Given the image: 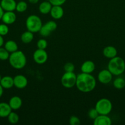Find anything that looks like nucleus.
<instances>
[{
  "mask_svg": "<svg viewBox=\"0 0 125 125\" xmlns=\"http://www.w3.org/2000/svg\"><path fill=\"white\" fill-rule=\"evenodd\" d=\"M9 52L6 50L5 48L0 47V60L1 61H6L9 59Z\"/></svg>",
  "mask_w": 125,
  "mask_h": 125,
  "instance_id": "26",
  "label": "nucleus"
},
{
  "mask_svg": "<svg viewBox=\"0 0 125 125\" xmlns=\"http://www.w3.org/2000/svg\"><path fill=\"white\" fill-rule=\"evenodd\" d=\"M39 32L40 34V35H42V37H47L49 35H50V34H51V32L47 29L46 27L44 26V24H42L41 28L39 30Z\"/></svg>",
  "mask_w": 125,
  "mask_h": 125,
  "instance_id": "30",
  "label": "nucleus"
},
{
  "mask_svg": "<svg viewBox=\"0 0 125 125\" xmlns=\"http://www.w3.org/2000/svg\"><path fill=\"white\" fill-rule=\"evenodd\" d=\"M25 24L27 30L33 33H36L38 32L41 28L42 23L41 19L38 16L31 15L26 18Z\"/></svg>",
  "mask_w": 125,
  "mask_h": 125,
  "instance_id": "4",
  "label": "nucleus"
},
{
  "mask_svg": "<svg viewBox=\"0 0 125 125\" xmlns=\"http://www.w3.org/2000/svg\"><path fill=\"white\" fill-rule=\"evenodd\" d=\"M77 75L73 72H65L62 74L61 83L62 86L66 89H71L76 84Z\"/></svg>",
  "mask_w": 125,
  "mask_h": 125,
  "instance_id": "6",
  "label": "nucleus"
},
{
  "mask_svg": "<svg viewBox=\"0 0 125 125\" xmlns=\"http://www.w3.org/2000/svg\"><path fill=\"white\" fill-rule=\"evenodd\" d=\"M9 62L11 67L17 70L24 68L26 64V57L22 51H17L12 52L9 57Z\"/></svg>",
  "mask_w": 125,
  "mask_h": 125,
  "instance_id": "3",
  "label": "nucleus"
},
{
  "mask_svg": "<svg viewBox=\"0 0 125 125\" xmlns=\"http://www.w3.org/2000/svg\"><path fill=\"white\" fill-rule=\"evenodd\" d=\"M47 42L45 39H40L37 42V47L39 49H42V50H45L47 47Z\"/></svg>",
  "mask_w": 125,
  "mask_h": 125,
  "instance_id": "27",
  "label": "nucleus"
},
{
  "mask_svg": "<svg viewBox=\"0 0 125 125\" xmlns=\"http://www.w3.org/2000/svg\"><path fill=\"white\" fill-rule=\"evenodd\" d=\"M8 122L11 124H16L19 121V116L17 113L14 112H11L7 116Z\"/></svg>",
  "mask_w": 125,
  "mask_h": 125,
  "instance_id": "24",
  "label": "nucleus"
},
{
  "mask_svg": "<svg viewBox=\"0 0 125 125\" xmlns=\"http://www.w3.org/2000/svg\"><path fill=\"white\" fill-rule=\"evenodd\" d=\"M1 79H2V76H1V74H0V81H1Z\"/></svg>",
  "mask_w": 125,
  "mask_h": 125,
  "instance_id": "38",
  "label": "nucleus"
},
{
  "mask_svg": "<svg viewBox=\"0 0 125 125\" xmlns=\"http://www.w3.org/2000/svg\"><path fill=\"white\" fill-rule=\"evenodd\" d=\"M44 26L46 27L47 29L51 33V32L56 30V28H57V24H56V23L52 20L47 21L45 24H44Z\"/></svg>",
  "mask_w": 125,
  "mask_h": 125,
  "instance_id": "25",
  "label": "nucleus"
},
{
  "mask_svg": "<svg viewBox=\"0 0 125 125\" xmlns=\"http://www.w3.org/2000/svg\"><path fill=\"white\" fill-rule=\"evenodd\" d=\"M20 1H22V0H20Z\"/></svg>",
  "mask_w": 125,
  "mask_h": 125,
  "instance_id": "39",
  "label": "nucleus"
},
{
  "mask_svg": "<svg viewBox=\"0 0 125 125\" xmlns=\"http://www.w3.org/2000/svg\"><path fill=\"white\" fill-rule=\"evenodd\" d=\"M99 115V113L98 112L97 110L96 109L95 107H94V108L90 109L88 112V117H89V118L93 120H94Z\"/></svg>",
  "mask_w": 125,
  "mask_h": 125,
  "instance_id": "28",
  "label": "nucleus"
},
{
  "mask_svg": "<svg viewBox=\"0 0 125 125\" xmlns=\"http://www.w3.org/2000/svg\"><path fill=\"white\" fill-rule=\"evenodd\" d=\"M27 8H28L27 3L23 0H22V1H20L18 3H17L15 10L18 12L22 13V12H24L26 10Z\"/></svg>",
  "mask_w": 125,
  "mask_h": 125,
  "instance_id": "23",
  "label": "nucleus"
},
{
  "mask_svg": "<svg viewBox=\"0 0 125 125\" xmlns=\"http://www.w3.org/2000/svg\"><path fill=\"white\" fill-rule=\"evenodd\" d=\"M33 59L38 64H44L48 59V54L45 50L38 48L33 53Z\"/></svg>",
  "mask_w": 125,
  "mask_h": 125,
  "instance_id": "7",
  "label": "nucleus"
},
{
  "mask_svg": "<svg viewBox=\"0 0 125 125\" xmlns=\"http://www.w3.org/2000/svg\"><path fill=\"white\" fill-rule=\"evenodd\" d=\"M28 79L22 74H18L13 78V85L18 89H23L28 85Z\"/></svg>",
  "mask_w": 125,
  "mask_h": 125,
  "instance_id": "9",
  "label": "nucleus"
},
{
  "mask_svg": "<svg viewBox=\"0 0 125 125\" xmlns=\"http://www.w3.org/2000/svg\"><path fill=\"white\" fill-rule=\"evenodd\" d=\"M50 15L55 20H60L64 15V10L61 6H52L50 12Z\"/></svg>",
  "mask_w": 125,
  "mask_h": 125,
  "instance_id": "11",
  "label": "nucleus"
},
{
  "mask_svg": "<svg viewBox=\"0 0 125 125\" xmlns=\"http://www.w3.org/2000/svg\"><path fill=\"white\" fill-rule=\"evenodd\" d=\"M4 48L10 53L15 52L18 50V45L13 40H8L4 44Z\"/></svg>",
  "mask_w": 125,
  "mask_h": 125,
  "instance_id": "20",
  "label": "nucleus"
},
{
  "mask_svg": "<svg viewBox=\"0 0 125 125\" xmlns=\"http://www.w3.org/2000/svg\"><path fill=\"white\" fill-rule=\"evenodd\" d=\"M3 13H4V10L2 9V8L1 7V5H0V20H1V18H2V15H3Z\"/></svg>",
  "mask_w": 125,
  "mask_h": 125,
  "instance_id": "35",
  "label": "nucleus"
},
{
  "mask_svg": "<svg viewBox=\"0 0 125 125\" xmlns=\"http://www.w3.org/2000/svg\"><path fill=\"white\" fill-rule=\"evenodd\" d=\"M4 45V39L2 35H0V47Z\"/></svg>",
  "mask_w": 125,
  "mask_h": 125,
  "instance_id": "34",
  "label": "nucleus"
},
{
  "mask_svg": "<svg viewBox=\"0 0 125 125\" xmlns=\"http://www.w3.org/2000/svg\"><path fill=\"white\" fill-rule=\"evenodd\" d=\"M52 6H62L65 3L66 0H48Z\"/></svg>",
  "mask_w": 125,
  "mask_h": 125,
  "instance_id": "33",
  "label": "nucleus"
},
{
  "mask_svg": "<svg viewBox=\"0 0 125 125\" xmlns=\"http://www.w3.org/2000/svg\"><path fill=\"white\" fill-rule=\"evenodd\" d=\"M12 109L9 103H0V117L6 118L12 112Z\"/></svg>",
  "mask_w": 125,
  "mask_h": 125,
  "instance_id": "18",
  "label": "nucleus"
},
{
  "mask_svg": "<svg viewBox=\"0 0 125 125\" xmlns=\"http://www.w3.org/2000/svg\"><path fill=\"white\" fill-rule=\"evenodd\" d=\"M9 104L12 110H18L22 107V100L18 96H13L10 99Z\"/></svg>",
  "mask_w": 125,
  "mask_h": 125,
  "instance_id": "16",
  "label": "nucleus"
},
{
  "mask_svg": "<svg viewBox=\"0 0 125 125\" xmlns=\"http://www.w3.org/2000/svg\"><path fill=\"white\" fill-rule=\"evenodd\" d=\"M33 39H34L33 33L29 31L24 32L21 35V40H22V42L24 43H31L33 41Z\"/></svg>",
  "mask_w": 125,
  "mask_h": 125,
  "instance_id": "21",
  "label": "nucleus"
},
{
  "mask_svg": "<svg viewBox=\"0 0 125 125\" xmlns=\"http://www.w3.org/2000/svg\"><path fill=\"white\" fill-rule=\"evenodd\" d=\"M113 74L109 70L104 69L100 71L98 73V79L100 83L103 84H107L111 82Z\"/></svg>",
  "mask_w": 125,
  "mask_h": 125,
  "instance_id": "8",
  "label": "nucleus"
},
{
  "mask_svg": "<svg viewBox=\"0 0 125 125\" xmlns=\"http://www.w3.org/2000/svg\"><path fill=\"white\" fill-rule=\"evenodd\" d=\"M51 7H52L51 4L49 1H45L42 2L39 4V10L42 14L46 15L48 13H50Z\"/></svg>",
  "mask_w": 125,
  "mask_h": 125,
  "instance_id": "19",
  "label": "nucleus"
},
{
  "mask_svg": "<svg viewBox=\"0 0 125 125\" xmlns=\"http://www.w3.org/2000/svg\"><path fill=\"white\" fill-rule=\"evenodd\" d=\"M16 18H17V16L13 11H6L4 12L1 20L4 23L9 25V24H12L15 23Z\"/></svg>",
  "mask_w": 125,
  "mask_h": 125,
  "instance_id": "10",
  "label": "nucleus"
},
{
  "mask_svg": "<svg viewBox=\"0 0 125 125\" xmlns=\"http://www.w3.org/2000/svg\"><path fill=\"white\" fill-rule=\"evenodd\" d=\"M0 84L3 89H11L14 86V85H13V78L11 76H9L2 77V79L0 81Z\"/></svg>",
  "mask_w": 125,
  "mask_h": 125,
  "instance_id": "17",
  "label": "nucleus"
},
{
  "mask_svg": "<svg viewBox=\"0 0 125 125\" xmlns=\"http://www.w3.org/2000/svg\"><path fill=\"white\" fill-rule=\"evenodd\" d=\"M96 85L95 78L89 73H82L77 76L75 86L81 92L88 93L93 91Z\"/></svg>",
  "mask_w": 125,
  "mask_h": 125,
  "instance_id": "1",
  "label": "nucleus"
},
{
  "mask_svg": "<svg viewBox=\"0 0 125 125\" xmlns=\"http://www.w3.org/2000/svg\"><path fill=\"white\" fill-rule=\"evenodd\" d=\"M2 94H3V88H2V87L0 84V98L2 96Z\"/></svg>",
  "mask_w": 125,
  "mask_h": 125,
  "instance_id": "37",
  "label": "nucleus"
},
{
  "mask_svg": "<svg viewBox=\"0 0 125 125\" xmlns=\"http://www.w3.org/2000/svg\"><path fill=\"white\" fill-rule=\"evenodd\" d=\"M107 68L113 75L120 76L125 71V62L123 59L116 56L110 59Z\"/></svg>",
  "mask_w": 125,
  "mask_h": 125,
  "instance_id": "2",
  "label": "nucleus"
},
{
  "mask_svg": "<svg viewBox=\"0 0 125 125\" xmlns=\"http://www.w3.org/2000/svg\"><path fill=\"white\" fill-rule=\"evenodd\" d=\"M103 55L108 59H112L117 56V50L113 46H107L103 50Z\"/></svg>",
  "mask_w": 125,
  "mask_h": 125,
  "instance_id": "15",
  "label": "nucleus"
},
{
  "mask_svg": "<svg viewBox=\"0 0 125 125\" xmlns=\"http://www.w3.org/2000/svg\"><path fill=\"white\" fill-rule=\"evenodd\" d=\"M9 27L7 24L3 23V24H0V35L2 36L7 35L9 32Z\"/></svg>",
  "mask_w": 125,
  "mask_h": 125,
  "instance_id": "29",
  "label": "nucleus"
},
{
  "mask_svg": "<svg viewBox=\"0 0 125 125\" xmlns=\"http://www.w3.org/2000/svg\"><path fill=\"white\" fill-rule=\"evenodd\" d=\"M95 108L99 115H109L112 110V103L107 98H101L97 101Z\"/></svg>",
  "mask_w": 125,
  "mask_h": 125,
  "instance_id": "5",
  "label": "nucleus"
},
{
  "mask_svg": "<svg viewBox=\"0 0 125 125\" xmlns=\"http://www.w3.org/2000/svg\"><path fill=\"white\" fill-rule=\"evenodd\" d=\"M80 69L82 73L91 74L95 70V64L91 61H86L82 63Z\"/></svg>",
  "mask_w": 125,
  "mask_h": 125,
  "instance_id": "14",
  "label": "nucleus"
},
{
  "mask_svg": "<svg viewBox=\"0 0 125 125\" xmlns=\"http://www.w3.org/2000/svg\"><path fill=\"white\" fill-rule=\"evenodd\" d=\"M0 5L4 11H14L17 2L15 0H1Z\"/></svg>",
  "mask_w": 125,
  "mask_h": 125,
  "instance_id": "12",
  "label": "nucleus"
},
{
  "mask_svg": "<svg viewBox=\"0 0 125 125\" xmlns=\"http://www.w3.org/2000/svg\"><path fill=\"white\" fill-rule=\"evenodd\" d=\"M113 85L116 89H123L125 87V79L121 77L116 78L113 82Z\"/></svg>",
  "mask_w": 125,
  "mask_h": 125,
  "instance_id": "22",
  "label": "nucleus"
},
{
  "mask_svg": "<svg viewBox=\"0 0 125 125\" xmlns=\"http://www.w3.org/2000/svg\"><path fill=\"white\" fill-rule=\"evenodd\" d=\"M65 72H73L75 70V66L71 62H67L64 66Z\"/></svg>",
  "mask_w": 125,
  "mask_h": 125,
  "instance_id": "31",
  "label": "nucleus"
},
{
  "mask_svg": "<svg viewBox=\"0 0 125 125\" xmlns=\"http://www.w3.org/2000/svg\"><path fill=\"white\" fill-rule=\"evenodd\" d=\"M39 0H28V1H29L31 4H37L39 2Z\"/></svg>",
  "mask_w": 125,
  "mask_h": 125,
  "instance_id": "36",
  "label": "nucleus"
},
{
  "mask_svg": "<svg viewBox=\"0 0 125 125\" xmlns=\"http://www.w3.org/2000/svg\"><path fill=\"white\" fill-rule=\"evenodd\" d=\"M80 120L76 116L72 115L70 117L69 124L71 125H80Z\"/></svg>",
  "mask_w": 125,
  "mask_h": 125,
  "instance_id": "32",
  "label": "nucleus"
},
{
  "mask_svg": "<svg viewBox=\"0 0 125 125\" xmlns=\"http://www.w3.org/2000/svg\"><path fill=\"white\" fill-rule=\"evenodd\" d=\"M94 125H110L112 120L107 115H99L93 122Z\"/></svg>",
  "mask_w": 125,
  "mask_h": 125,
  "instance_id": "13",
  "label": "nucleus"
}]
</instances>
